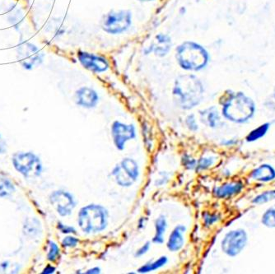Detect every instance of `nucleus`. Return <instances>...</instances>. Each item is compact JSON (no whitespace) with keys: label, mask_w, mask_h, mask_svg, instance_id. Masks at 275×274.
Masks as SVG:
<instances>
[{"label":"nucleus","mask_w":275,"mask_h":274,"mask_svg":"<svg viewBox=\"0 0 275 274\" xmlns=\"http://www.w3.org/2000/svg\"><path fill=\"white\" fill-rule=\"evenodd\" d=\"M168 227V222L166 216L160 215L158 216L154 221V236H153V243L156 245H163L165 241V235Z\"/></svg>","instance_id":"14"},{"label":"nucleus","mask_w":275,"mask_h":274,"mask_svg":"<svg viewBox=\"0 0 275 274\" xmlns=\"http://www.w3.org/2000/svg\"><path fill=\"white\" fill-rule=\"evenodd\" d=\"M200 119L203 124L212 129L219 127L221 124V119L219 116V111L215 107L208 108L200 111Z\"/></svg>","instance_id":"16"},{"label":"nucleus","mask_w":275,"mask_h":274,"mask_svg":"<svg viewBox=\"0 0 275 274\" xmlns=\"http://www.w3.org/2000/svg\"><path fill=\"white\" fill-rule=\"evenodd\" d=\"M110 175L120 187L130 188L138 180L140 169L135 159L125 158L112 168Z\"/></svg>","instance_id":"6"},{"label":"nucleus","mask_w":275,"mask_h":274,"mask_svg":"<svg viewBox=\"0 0 275 274\" xmlns=\"http://www.w3.org/2000/svg\"><path fill=\"white\" fill-rule=\"evenodd\" d=\"M242 184L239 182L225 184L215 190V194L219 198H227L232 194L238 193L242 190Z\"/></svg>","instance_id":"18"},{"label":"nucleus","mask_w":275,"mask_h":274,"mask_svg":"<svg viewBox=\"0 0 275 274\" xmlns=\"http://www.w3.org/2000/svg\"><path fill=\"white\" fill-rule=\"evenodd\" d=\"M167 263H168L167 257L165 255L161 256L155 260L147 262L145 264H143L139 269H138L137 272L143 274L153 273V272L158 271L163 267L166 266Z\"/></svg>","instance_id":"17"},{"label":"nucleus","mask_w":275,"mask_h":274,"mask_svg":"<svg viewBox=\"0 0 275 274\" xmlns=\"http://www.w3.org/2000/svg\"><path fill=\"white\" fill-rule=\"evenodd\" d=\"M275 198V191H267L265 193H261L260 195L258 196L254 199V203H264L269 201L273 200Z\"/></svg>","instance_id":"25"},{"label":"nucleus","mask_w":275,"mask_h":274,"mask_svg":"<svg viewBox=\"0 0 275 274\" xmlns=\"http://www.w3.org/2000/svg\"><path fill=\"white\" fill-rule=\"evenodd\" d=\"M77 105L85 109H92L97 107L99 102V97L97 91L93 89L83 86L76 91L75 95Z\"/></svg>","instance_id":"11"},{"label":"nucleus","mask_w":275,"mask_h":274,"mask_svg":"<svg viewBox=\"0 0 275 274\" xmlns=\"http://www.w3.org/2000/svg\"><path fill=\"white\" fill-rule=\"evenodd\" d=\"M186 231L187 227L182 224H179L172 229L166 241V248L169 251L178 252L183 248L186 243Z\"/></svg>","instance_id":"12"},{"label":"nucleus","mask_w":275,"mask_h":274,"mask_svg":"<svg viewBox=\"0 0 275 274\" xmlns=\"http://www.w3.org/2000/svg\"><path fill=\"white\" fill-rule=\"evenodd\" d=\"M197 162L195 159L191 158V156L186 155L183 158V164L185 167L188 170H194L197 167Z\"/></svg>","instance_id":"28"},{"label":"nucleus","mask_w":275,"mask_h":274,"mask_svg":"<svg viewBox=\"0 0 275 274\" xmlns=\"http://www.w3.org/2000/svg\"><path fill=\"white\" fill-rule=\"evenodd\" d=\"M217 221V217L211 215V214H206L204 216V221L207 225H212V224Z\"/></svg>","instance_id":"32"},{"label":"nucleus","mask_w":275,"mask_h":274,"mask_svg":"<svg viewBox=\"0 0 275 274\" xmlns=\"http://www.w3.org/2000/svg\"><path fill=\"white\" fill-rule=\"evenodd\" d=\"M247 241V234L243 230L230 231L222 240V251L228 256H236L243 249Z\"/></svg>","instance_id":"10"},{"label":"nucleus","mask_w":275,"mask_h":274,"mask_svg":"<svg viewBox=\"0 0 275 274\" xmlns=\"http://www.w3.org/2000/svg\"><path fill=\"white\" fill-rule=\"evenodd\" d=\"M151 249V242L150 241H147L145 243L143 244L142 247H139L138 249L135 251V256L136 258H141L143 255H145Z\"/></svg>","instance_id":"29"},{"label":"nucleus","mask_w":275,"mask_h":274,"mask_svg":"<svg viewBox=\"0 0 275 274\" xmlns=\"http://www.w3.org/2000/svg\"><path fill=\"white\" fill-rule=\"evenodd\" d=\"M60 254V249L58 244L55 241H50L48 242V251L46 254V258L50 262H55L59 258Z\"/></svg>","instance_id":"21"},{"label":"nucleus","mask_w":275,"mask_h":274,"mask_svg":"<svg viewBox=\"0 0 275 274\" xmlns=\"http://www.w3.org/2000/svg\"><path fill=\"white\" fill-rule=\"evenodd\" d=\"M8 267V262H3L2 264H0V269H2V270H5L7 269V268Z\"/></svg>","instance_id":"35"},{"label":"nucleus","mask_w":275,"mask_h":274,"mask_svg":"<svg viewBox=\"0 0 275 274\" xmlns=\"http://www.w3.org/2000/svg\"><path fill=\"white\" fill-rule=\"evenodd\" d=\"M176 58L181 68L187 70L203 69L209 59L206 51L198 44L186 41L176 50Z\"/></svg>","instance_id":"3"},{"label":"nucleus","mask_w":275,"mask_h":274,"mask_svg":"<svg viewBox=\"0 0 275 274\" xmlns=\"http://www.w3.org/2000/svg\"><path fill=\"white\" fill-rule=\"evenodd\" d=\"M13 167L26 179H34L41 176L43 172V164L41 158L32 152H18L12 158Z\"/></svg>","instance_id":"5"},{"label":"nucleus","mask_w":275,"mask_h":274,"mask_svg":"<svg viewBox=\"0 0 275 274\" xmlns=\"http://www.w3.org/2000/svg\"><path fill=\"white\" fill-rule=\"evenodd\" d=\"M268 129H269V125H267V124L261 125L260 127L251 132V134L247 137V140L251 142V141H255V140L260 138V137H262L263 135H265V133L267 132Z\"/></svg>","instance_id":"24"},{"label":"nucleus","mask_w":275,"mask_h":274,"mask_svg":"<svg viewBox=\"0 0 275 274\" xmlns=\"http://www.w3.org/2000/svg\"><path fill=\"white\" fill-rule=\"evenodd\" d=\"M215 163V158L209 157V158H201L197 163V167L199 170H205L214 165Z\"/></svg>","instance_id":"26"},{"label":"nucleus","mask_w":275,"mask_h":274,"mask_svg":"<svg viewBox=\"0 0 275 274\" xmlns=\"http://www.w3.org/2000/svg\"><path fill=\"white\" fill-rule=\"evenodd\" d=\"M78 225L86 235L101 233L107 228L109 222V212L102 204L90 203L79 209Z\"/></svg>","instance_id":"2"},{"label":"nucleus","mask_w":275,"mask_h":274,"mask_svg":"<svg viewBox=\"0 0 275 274\" xmlns=\"http://www.w3.org/2000/svg\"><path fill=\"white\" fill-rule=\"evenodd\" d=\"M102 269L100 267L95 266L92 267L91 269H87V271L85 272L86 274H101Z\"/></svg>","instance_id":"34"},{"label":"nucleus","mask_w":275,"mask_h":274,"mask_svg":"<svg viewBox=\"0 0 275 274\" xmlns=\"http://www.w3.org/2000/svg\"><path fill=\"white\" fill-rule=\"evenodd\" d=\"M171 46V39L166 35L160 34L156 36L155 40L152 45L151 51L155 53L156 55L164 56L168 53Z\"/></svg>","instance_id":"15"},{"label":"nucleus","mask_w":275,"mask_h":274,"mask_svg":"<svg viewBox=\"0 0 275 274\" xmlns=\"http://www.w3.org/2000/svg\"><path fill=\"white\" fill-rule=\"evenodd\" d=\"M173 95L180 107L191 110L201 102L204 87L201 82L194 75H182L175 82Z\"/></svg>","instance_id":"1"},{"label":"nucleus","mask_w":275,"mask_h":274,"mask_svg":"<svg viewBox=\"0 0 275 274\" xmlns=\"http://www.w3.org/2000/svg\"><path fill=\"white\" fill-rule=\"evenodd\" d=\"M131 24V14L128 11L110 13L105 18L103 29L110 34L121 33L127 30Z\"/></svg>","instance_id":"9"},{"label":"nucleus","mask_w":275,"mask_h":274,"mask_svg":"<svg viewBox=\"0 0 275 274\" xmlns=\"http://www.w3.org/2000/svg\"><path fill=\"white\" fill-rule=\"evenodd\" d=\"M49 201L55 210L62 218L70 216L78 203L74 194L65 190L53 191L49 196Z\"/></svg>","instance_id":"7"},{"label":"nucleus","mask_w":275,"mask_h":274,"mask_svg":"<svg viewBox=\"0 0 275 274\" xmlns=\"http://www.w3.org/2000/svg\"><path fill=\"white\" fill-rule=\"evenodd\" d=\"M79 58L81 64L91 71L102 73L108 69V63L105 58L88 53L79 54Z\"/></svg>","instance_id":"13"},{"label":"nucleus","mask_w":275,"mask_h":274,"mask_svg":"<svg viewBox=\"0 0 275 274\" xmlns=\"http://www.w3.org/2000/svg\"><path fill=\"white\" fill-rule=\"evenodd\" d=\"M55 268L53 266V265H51V264H49L47 266L43 269V271L41 272V274H55Z\"/></svg>","instance_id":"33"},{"label":"nucleus","mask_w":275,"mask_h":274,"mask_svg":"<svg viewBox=\"0 0 275 274\" xmlns=\"http://www.w3.org/2000/svg\"><path fill=\"white\" fill-rule=\"evenodd\" d=\"M222 106L223 115L229 120L237 123L246 121L252 116L255 111L252 101L241 92L232 95Z\"/></svg>","instance_id":"4"},{"label":"nucleus","mask_w":275,"mask_h":274,"mask_svg":"<svg viewBox=\"0 0 275 274\" xmlns=\"http://www.w3.org/2000/svg\"><path fill=\"white\" fill-rule=\"evenodd\" d=\"M16 191L15 185L9 178L0 174V198H8Z\"/></svg>","instance_id":"20"},{"label":"nucleus","mask_w":275,"mask_h":274,"mask_svg":"<svg viewBox=\"0 0 275 274\" xmlns=\"http://www.w3.org/2000/svg\"><path fill=\"white\" fill-rule=\"evenodd\" d=\"M253 179L260 181H270L275 178V170L270 165H263L252 172Z\"/></svg>","instance_id":"19"},{"label":"nucleus","mask_w":275,"mask_h":274,"mask_svg":"<svg viewBox=\"0 0 275 274\" xmlns=\"http://www.w3.org/2000/svg\"><path fill=\"white\" fill-rule=\"evenodd\" d=\"M186 127L188 128L189 130H191L192 132H195V131L199 130L196 118H195L194 114H190V115L186 117Z\"/></svg>","instance_id":"27"},{"label":"nucleus","mask_w":275,"mask_h":274,"mask_svg":"<svg viewBox=\"0 0 275 274\" xmlns=\"http://www.w3.org/2000/svg\"><path fill=\"white\" fill-rule=\"evenodd\" d=\"M79 243V239L77 238L76 236H73V235H67L61 241L62 247H64V248H68V249L75 248V247H78Z\"/></svg>","instance_id":"23"},{"label":"nucleus","mask_w":275,"mask_h":274,"mask_svg":"<svg viewBox=\"0 0 275 274\" xmlns=\"http://www.w3.org/2000/svg\"><path fill=\"white\" fill-rule=\"evenodd\" d=\"M110 136L115 148L118 151H124L126 143L137 137V130L132 124L115 120L110 126Z\"/></svg>","instance_id":"8"},{"label":"nucleus","mask_w":275,"mask_h":274,"mask_svg":"<svg viewBox=\"0 0 275 274\" xmlns=\"http://www.w3.org/2000/svg\"><path fill=\"white\" fill-rule=\"evenodd\" d=\"M262 222L269 227H275V206L266 211L263 216Z\"/></svg>","instance_id":"22"},{"label":"nucleus","mask_w":275,"mask_h":274,"mask_svg":"<svg viewBox=\"0 0 275 274\" xmlns=\"http://www.w3.org/2000/svg\"><path fill=\"white\" fill-rule=\"evenodd\" d=\"M7 151V143L5 140L3 139V136L0 135V156L3 155Z\"/></svg>","instance_id":"31"},{"label":"nucleus","mask_w":275,"mask_h":274,"mask_svg":"<svg viewBox=\"0 0 275 274\" xmlns=\"http://www.w3.org/2000/svg\"><path fill=\"white\" fill-rule=\"evenodd\" d=\"M57 227L61 233L65 234V235H74V234L77 233L76 229L74 228V226H69L67 224L59 222Z\"/></svg>","instance_id":"30"},{"label":"nucleus","mask_w":275,"mask_h":274,"mask_svg":"<svg viewBox=\"0 0 275 274\" xmlns=\"http://www.w3.org/2000/svg\"><path fill=\"white\" fill-rule=\"evenodd\" d=\"M147 1H149V0H147Z\"/></svg>","instance_id":"36"}]
</instances>
